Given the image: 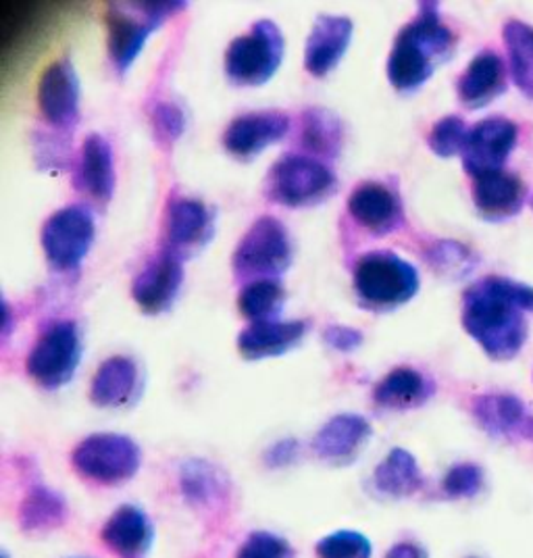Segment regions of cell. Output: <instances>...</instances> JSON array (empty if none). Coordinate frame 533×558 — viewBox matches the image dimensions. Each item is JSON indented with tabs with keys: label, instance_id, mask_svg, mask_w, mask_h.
<instances>
[{
	"label": "cell",
	"instance_id": "cell-5",
	"mask_svg": "<svg viewBox=\"0 0 533 558\" xmlns=\"http://www.w3.org/2000/svg\"><path fill=\"white\" fill-rule=\"evenodd\" d=\"M292 263V240L276 217H261L233 253V274L242 281L278 279Z\"/></svg>",
	"mask_w": 533,
	"mask_h": 558
},
{
	"label": "cell",
	"instance_id": "cell-22",
	"mask_svg": "<svg viewBox=\"0 0 533 558\" xmlns=\"http://www.w3.org/2000/svg\"><path fill=\"white\" fill-rule=\"evenodd\" d=\"M142 390L138 363L130 356L107 359L94 375L90 400L100 409H121L136 400Z\"/></svg>",
	"mask_w": 533,
	"mask_h": 558
},
{
	"label": "cell",
	"instance_id": "cell-28",
	"mask_svg": "<svg viewBox=\"0 0 533 558\" xmlns=\"http://www.w3.org/2000/svg\"><path fill=\"white\" fill-rule=\"evenodd\" d=\"M299 140L302 148L313 155V159H336L344 142L342 121L322 107L306 109L301 117Z\"/></svg>",
	"mask_w": 533,
	"mask_h": 558
},
{
	"label": "cell",
	"instance_id": "cell-35",
	"mask_svg": "<svg viewBox=\"0 0 533 558\" xmlns=\"http://www.w3.org/2000/svg\"><path fill=\"white\" fill-rule=\"evenodd\" d=\"M315 550L319 558H372L373 555L370 537L348 530L325 535Z\"/></svg>",
	"mask_w": 533,
	"mask_h": 558
},
{
	"label": "cell",
	"instance_id": "cell-25",
	"mask_svg": "<svg viewBox=\"0 0 533 558\" xmlns=\"http://www.w3.org/2000/svg\"><path fill=\"white\" fill-rule=\"evenodd\" d=\"M459 98L469 109H482L507 90V68L505 61L494 52H480L459 80Z\"/></svg>",
	"mask_w": 533,
	"mask_h": 558
},
{
	"label": "cell",
	"instance_id": "cell-40",
	"mask_svg": "<svg viewBox=\"0 0 533 558\" xmlns=\"http://www.w3.org/2000/svg\"><path fill=\"white\" fill-rule=\"evenodd\" d=\"M302 446L299 440H279L265 452V463L274 469L292 465L301 459Z\"/></svg>",
	"mask_w": 533,
	"mask_h": 558
},
{
	"label": "cell",
	"instance_id": "cell-10",
	"mask_svg": "<svg viewBox=\"0 0 533 558\" xmlns=\"http://www.w3.org/2000/svg\"><path fill=\"white\" fill-rule=\"evenodd\" d=\"M94 217L80 205L50 215L43 228V248L48 263L59 271H73L90 253L94 242Z\"/></svg>",
	"mask_w": 533,
	"mask_h": 558
},
{
	"label": "cell",
	"instance_id": "cell-33",
	"mask_svg": "<svg viewBox=\"0 0 533 558\" xmlns=\"http://www.w3.org/2000/svg\"><path fill=\"white\" fill-rule=\"evenodd\" d=\"M425 260L444 278H464L477 265V258L461 242L440 240L425 251Z\"/></svg>",
	"mask_w": 533,
	"mask_h": 558
},
{
	"label": "cell",
	"instance_id": "cell-15",
	"mask_svg": "<svg viewBox=\"0 0 533 558\" xmlns=\"http://www.w3.org/2000/svg\"><path fill=\"white\" fill-rule=\"evenodd\" d=\"M38 107L50 125L68 130L80 117V80L70 59L52 63L38 86Z\"/></svg>",
	"mask_w": 533,
	"mask_h": 558
},
{
	"label": "cell",
	"instance_id": "cell-12",
	"mask_svg": "<svg viewBox=\"0 0 533 558\" xmlns=\"http://www.w3.org/2000/svg\"><path fill=\"white\" fill-rule=\"evenodd\" d=\"M215 233L213 210L194 198H173L165 219V251L178 258L207 246Z\"/></svg>",
	"mask_w": 533,
	"mask_h": 558
},
{
	"label": "cell",
	"instance_id": "cell-19",
	"mask_svg": "<svg viewBox=\"0 0 533 558\" xmlns=\"http://www.w3.org/2000/svg\"><path fill=\"white\" fill-rule=\"evenodd\" d=\"M525 198L528 186L514 173L492 171L473 182V205L487 221H507L519 215Z\"/></svg>",
	"mask_w": 533,
	"mask_h": 558
},
{
	"label": "cell",
	"instance_id": "cell-34",
	"mask_svg": "<svg viewBox=\"0 0 533 558\" xmlns=\"http://www.w3.org/2000/svg\"><path fill=\"white\" fill-rule=\"evenodd\" d=\"M467 136H469V130H467L463 119L448 116L432 128V132L427 136V144H429L432 153H436L441 159H450V157L463 153Z\"/></svg>",
	"mask_w": 533,
	"mask_h": 558
},
{
	"label": "cell",
	"instance_id": "cell-23",
	"mask_svg": "<svg viewBox=\"0 0 533 558\" xmlns=\"http://www.w3.org/2000/svg\"><path fill=\"white\" fill-rule=\"evenodd\" d=\"M306 329V322H256L238 336V350L249 361L274 359L299 347Z\"/></svg>",
	"mask_w": 533,
	"mask_h": 558
},
{
	"label": "cell",
	"instance_id": "cell-2",
	"mask_svg": "<svg viewBox=\"0 0 533 558\" xmlns=\"http://www.w3.org/2000/svg\"><path fill=\"white\" fill-rule=\"evenodd\" d=\"M457 38L441 22L436 2H421L417 17L396 36L388 80L398 93H415L455 50Z\"/></svg>",
	"mask_w": 533,
	"mask_h": 558
},
{
	"label": "cell",
	"instance_id": "cell-29",
	"mask_svg": "<svg viewBox=\"0 0 533 558\" xmlns=\"http://www.w3.org/2000/svg\"><path fill=\"white\" fill-rule=\"evenodd\" d=\"M502 40L509 52L510 77L514 86L533 100V25L510 20L502 27Z\"/></svg>",
	"mask_w": 533,
	"mask_h": 558
},
{
	"label": "cell",
	"instance_id": "cell-9",
	"mask_svg": "<svg viewBox=\"0 0 533 558\" xmlns=\"http://www.w3.org/2000/svg\"><path fill=\"white\" fill-rule=\"evenodd\" d=\"M82 359L80 329L73 322H57L45 329L29 350L25 369L45 390H59L70 384Z\"/></svg>",
	"mask_w": 533,
	"mask_h": 558
},
{
	"label": "cell",
	"instance_id": "cell-4",
	"mask_svg": "<svg viewBox=\"0 0 533 558\" xmlns=\"http://www.w3.org/2000/svg\"><path fill=\"white\" fill-rule=\"evenodd\" d=\"M338 186L334 171L319 159L286 155L267 173L265 196L288 209H304L324 203Z\"/></svg>",
	"mask_w": 533,
	"mask_h": 558
},
{
	"label": "cell",
	"instance_id": "cell-38",
	"mask_svg": "<svg viewBox=\"0 0 533 558\" xmlns=\"http://www.w3.org/2000/svg\"><path fill=\"white\" fill-rule=\"evenodd\" d=\"M235 558H292V548L279 535L255 532L246 537Z\"/></svg>",
	"mask_w": 533,
	"mask_h": 558
},
{
	"label": "cell",
	"instance_id": "cell-39",
	"mask_svg": "<svg viewBox=\"0 0 533 558\" xmlns=\"http://www.w3.org/2000/svg\"><path fill=\"white\" fill-rule=\"evenodd\" d=\"M324 342L329 349L340 350V352H354L365 342V338L354 327L329 326L324 331Z\"/></svg>",
	"mask_w": 533,
	"mask_h": 558
},
{
	"label": "cell",
	"instance_id": "cell-41",
	"mask_svg": "<svg viewBox=\"0 0 533 558\" xmlns=\"http://www.w3.org/2000/svg\"><path fill=\"white\" fill-rule=\"evenodd\" d=\"M384 558H427V553L413 542H398Z\"/></svg>",
	"mask_w": 533,
	"mask_h": 558
},
{
	"label": "cell",
	"instance_id": "cell-24",
	"mask_svg": "<svg viewBox=\"0 0 533 558\" xmlns=\"http://www.w3.org/2000/svg\"><path fill=\"white\" fill-rule=\"evenodd\" d=\"M100 535L117 557L142 558L150 550L155 532L146 512L138 507L123 505L109 517Z\"/></svg>",
	"mask_w": 533,
	"mask_h": 558
},
{
	"label": "cell",
	"instance_id": "cell-11",
	"mask_svg": "<svg viewBox=\"0 0 533 558\" xmlns=\"http://www.w3.org/2000/svg\"><path fill=\"white\" fill-rule=\"evenodd\" d=\"M519 140V128L514 121L505 117H489L480 121L464 142V171L475 180L484 173L502 171Z\"/></svg>",
	"mask_w": 533,
	"mask_h": 558
},
{
	"label": "cell",
	"instance_id": "cell-14",
	"mask_svg": "<svg viewBox=\"0 0 533 558\" xmlns=\"http://www.w3.org/2000/svg\"><path fill=\"white\" fill-rule=\"evenodd\" d=\"M290 130V117L279 111H256L235 117L223 134L226 150L240 159L253 161L265 148L274 146Z\"/></svg>",
	"mask_w": 533,
	"mask_h": 558
},
{
	"label": "cell",
	"instance_id": "cell-7",
	"mask_svg": "<svg viewBox=\"0 0 533 558\" xmlns=\"http://www.w3.org/2000/svg\"><path fill=\"white\" fill-rule=\"evenodd\" d=\"M283 36L269 20L256 22L246 34L238 36L226 52V73L235 86L267 84L283 61Z\"/></svg>",
	"mask_w": 533,
	"mask_h": 558
},
{
	"label": "cell",
	"instance_id": "cell-21",
	"mask_svg": "<svg viewBox=\"0 0 533 558\" xmlns=\"http://www.w3.org/2000/svg\"><path fill=\"white\" fill-rule=\"evenodd\" d=\"M75 187L88 194L96 203H109L116 192L113 148L100 134L84 140L80 161L75 167Z\"/></svg>",
	"mask_w": 533,
	"mask_h": 558
},
{
	"label": "cell",
	"instance_id": "cell-32",
	"mask_svg": "<svg viewBox=\"0 0 533 558\" xmlns=\"http://www.w3.org/2000/svg\"><path fill=\"white\" fill-rule=\"evenodd\" d=\"M283 301H286V294L278 279H256L242 288L238 308L253 324L274 322L283 306Z\"/></svg>",
	"mask_w": 533,
	"mask_h": 558
},
{
	"label": "cell",
	"instance_id": "cell-18",
	"mask_svg": "<svg viewBox=\"0 0 533 558\" xmlns=\"http://www.w3.org/2000/svg\"><path fill=\"white\" fill-rule=\"evenodd\" d=\"M348 213L359 226L377 235H388L404 223L402 205L395 190L377 182L354 187L348 198Z\"/></svg>",
	"mask_w": 533,
	"mask_h": 558
},
{
	"label": "cell",
	"instance_id": "cell-36",
	"mask_svg": "<svg viewBox=\"0 0 533 558\" xmlns=\"http://www.w3.org/2000/svg\"><path fill=\"white\" fill-rule=\"evenodd\" d=\"M150 123H153L155 140L161 144L162 148H169L182 138L186 130V116L173 102H159L153 107Z\"/></svg>",
	"mask_w": 533,
	"mask_h": 558
},
{
	"label": "cell",
	"instance_id": "cell-26",
	"mask_svg": "<svg viewBox=\"0 0 533 558\" xmlns=\"http://www.w3.org/2000/svg\"><path fill=\"white\" fill-rule=\"evenodd\" d=\"M434 390L436 386L423 373L411 367H398L373 388V402L390 411H409L425 404L434 396Z\"/></svg>",
	"mask_w": 533,
	"mask_h": 558
},
{
	"label": "cell",
	"instance_id": "cell-31",
	"mask_svg": "<svg viewBox=\"0 0 533 558\" xmlns=\"http://www.w3.org/2000/svg\"><path fill=\"white\" fill-rule=\"evenodd\" d=\"M180 486L182 494L196 507L219 505L221 498L228 494L223 475L203 459H192L182 466Z\"/></svg>",
	"mask_w": 533,
	"mask_h": 558
},
{
	"label": "cell",
	"instance_id": "cell-13",
	"mask_svg": "<svg viewBox=\"0 0 533 558\" xmlns=\"http://www.w3.org/2000/svg\"><path fill=\"white\" fill-rule=\"evenodd\" d=\"M184 283L182 258L162 251L161 255L150 258L146 267L134 279L132 296L146 315H159L175 303Z\"/></svg>",
	"mask_w": 533,
	"mask_h": 558
},
{
	"label": "cell",
	"instance_id": "cell-8",
	"mask_svg": "<svg viewBox=\"0 0 533 558\" xmlns=\"http://www.w3.org/2000/svg\"><path fill=\"white\" fill-rule=\"evenodd\" d=\"M73 469L100 486H119L132 480L142 465L138 444L121 434H94L75 446Z\"/></svg>",
	"mask_w": 533,
	"mask_h": 558
},
{
	"label": "cell",
	"instance_id": "cell-1",
	"mask_svg": "<svg viewBox=\"0 0 533 558\" xmlns=\"http://www.w3.org/2000/svg\"><path fill=\"white\" fill-rule=\"evenodd\" d=\"M525 313H533L532 286L489 276L467 288L461 319L492 361H510L528 342Z\"/></svg>",
	"mask_w": 533,
	"mask_h": 558
},
{
	"label": "cell",
	"instance_id": "cell-17",
	"mask_svg": "<svg viewBox=\"0 0 533 558\" xmlns=\"http://www.w3.org/2000/svg\"><path fill=\"white\" fill-rule=\"evenodd\" d=\"M471 413L492 438H521L533 442V417L525 404L512 395H480L471 402Z\"/></svg>",
	"mask_w": 533,
	"mask_h": 558
},
{
	"label": "cell",
	"instance_id": "cell-37",
	"mask_svg": "<svg viewBox=\"0 0 533 558\" xmlns=\"http://www.w3.org/2000/svg\"><path fill=\"white\" fill-rule=\"evenodd\" d=\"M484 486V469L473 463L455 465L444 477L441 489L448 498H473Z\"/></svg>",
	"mask_w": 533,
	"mask_h": 558
},
{
	"label": "cell",
	"instance_id": "cell-20",
	"mask_svg": "<svg viewBox=\"0 0 533 558\" xmlns=\"http://www.w3.org/2000/svg\"><path fill=\"white\" fill-rule=\"evenodd\" d=\"M354 25L348 17L322 15L313 25V32L306 40L304 68L315 77H324L336 70L352 43Z\"/></svg>",
	"mask_w": 533,
	"mask_h": 558
},
{
	"label": "cell",
	"instance_id": "cell-27",
	"mask_svg": "<svg viewBox=\"0 0 533 558\" xmlns=\"http://www.w3.org/2000/svg\"><path fill=\"white\" fill-rule=\"evenodd\" d=\"M425 486V477L417 459L404 450L395 448L373 473V488L390 498H407Z\"/></svg>",
	"mask_w": 533,
	"mask_h": 558
},
{
	"label": "cell",
	"instance_id": "cell-6",
	"mask_svg": "<svg viewBox=\"0 0 533 558\" xmlns=\"http://www.w3.org/2000/svg\"><path fill=\"white\" fill-rule=\"evenodd\" d=\"M186 9L184 2H138L132 9L121 4L107 11L109 54L119 73H125L138 59L150 34L171 15Z\"/></svg>",
	"mask_w": 533,
	"mask_h": 558
},
{
	"label": "cell",
	"instance_id": "cell-30",
	"mask_svg": "<svg viewBox=\"0 0 533 558\" xmlns=\"http://www.w3.org/2000/svg\"><path fill=\"white\" fill-rule=\"evenodd\" d=\"M68 517L65 500L45 486H36L29 489L20 507V523L27 534L47 532L52 527H59Z\"/></svg>",
	"mask_w": 533,
	"mask_h": 558
},
{
	"label": "cell",
	"instance_id": "cell-3",
	"mask_svg": "<svg viewBox=\"0 0 533 558\" xmlns=\"http://www.w3.org/2000/svg\"><path fill=\"white\" fill-rule=\"evenodd\" d=\"M354 292L370 311H395L417 296V269L390 251L367 253L354 265Z\"/></svg>",
	"mask_w": 533,
	"mask_h": 558
},
{
	"label": "cell",
	"instance_id": "cell-16",
	"mask_svg": "<svg viewBox=\"0 0 533 558\" xmlns=\"http://www.w3.org/2000/svg\"><path fill=\"white\" fill-rule=\"evenodd\" d=\"M372 423L361 415H336L313 438L315 454L329 465H348L356 461L372 440Z\"/></svg>",
	"mask_w": 533,
	"mask_h": 558
}]
</instances>
